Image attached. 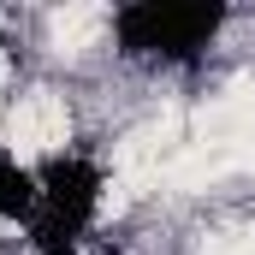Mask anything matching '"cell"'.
Segmentation results:
<instances>
[{
    "label": "cell",
    "mask_w": 255,
    "mask_h": 255,
    "mask_svg": "<svg viewBox=\"0 0 255 255\" xmlns=\"http://www.w3.org/2000/svg\"><path fill=\"white\" fill-rule=\"evenodd\" d=\"M232 30L226 0H125L107 12V42L130 71L148 77H190L214 60Z\"/></svg>",
    "instance_id": "cell-1"
},
{
    "label": "cell",
    "mask_w": 255,
    "mask_h": 255,
    "mask_svg": "<svg viewBox=\"0 0 255 255\" xmlns=\"http://www.w3.org/2000/svg\"><path fill=\"white\" fill-rule=\"evenodd\" d=\"M36 214L24 226V250L30 255H89L113 172L95 148H54L48 160H36Z\"/></svg>",
    "instance_id": "cell-2"
},
{
    "label": "cell",
    "mask_w": 255,
    "mask_h": 255,
    "mask_svg": "<svg viewBox=\"0 0 255 255\" xmlns=\"http://www.w3.org/2000/svg\"><path fill=\"white\" fill-rule=\"evenodd\" d=\"M36 160H18V148H6L0 142V226H30V214H36Z\"/></svg>",
    "instance_id": "cell-3"
}]
</instances>
